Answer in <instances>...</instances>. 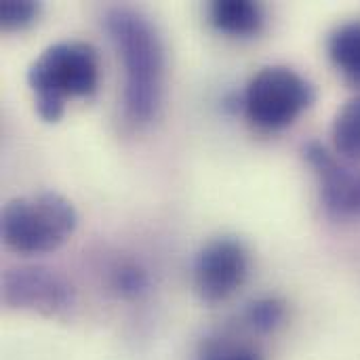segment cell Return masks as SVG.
<instances>
[{
  "instance_id": "obj_1",
  "label": "cell",
  "mask_w": 360,
  "mask_h": 360,
  "mask_svg": "<svg viewBox=\"0 0 360 360\" xmlns=\"http://www.w3.org/2000/svg\"><path fill=\"white\" fill-rule=\"evenodd\" d=\"M103 25L124 65V110L131 120L150 122L162 101V38L143 13L129 6L110 8Z\"/></svg>"
},
{
  "instance_id": "obj_2",
  "label": "cell",
  "mask_w": 360,
  "mask_h": 360,
  "mask_svg": "<svg viewBox=\"0 0 360 360\" xmlns=\"http://www.w3.org/2000/svg\"><path fill=\"white\" fill-rule=\"evenodd\" d=\"M27 82L42 120L57 122L72 97H89L99 84V57L95 46L63 40L46 46L30 65Z\"/></svg>"
},
{
  "instance_id": "obj_3",
  "label": "cell",
  "mask_w": 360,
  "mask_h": 360,
  "mask_svg": "<svg viewBox=\"0 0 360 360\" xmlns=\"http://www.w3.org/2000/svg\"><path fill=\"white\" fill-rule=\"evenodd\" d=\"M74 205L57 192L19 196L2 209V240L23 255H42L59 249L76 230Z\"/></svg>"
},
{
  "instance_id": "obj_4",
  "label": "cell",
  "mask_w": 360,
  "mask_h": 360,
  "mask_svg": "<svg viewBox=\"0 0 360 360\" xmlns=\"http://www.w3.org/2000/svg\"><path fill=\"white\" fill-rule=\"evenodd\" d=\"M314 101L312 84L287 65L259 70L245 89L247 118L264 131H281L293 124Z\"/></svg>"
},
{
  "instance_id": "obj_5",
  "label": "cell",
  "mask_w": 360,
  "mask_h": 360,
  "mask_svg": "<svg viewBox=\"0 0 360 360\" xmlns=\"http://www.w3.org/2000/svg\"><path fill=\"white\" fill-rule=\"evenodd\" d=\"M249 253L238 238L221 236L207 243L194 262V285L202 300H228L245 283Z\"/></svg>"
},
{
  "instance_id": "obj_6",
  "label": "cell",
  "mask_w": 360,
  "mask_h": 360,
  "mask_svg": "<svg viewBox=\"0 0 360 360\" xmlns=\"http://www.w3.org/2000/svg\"><path fill=\"white\" fill-rule=\"evenodd\" d=\"M2 297L8 306L59 314L74 304L70 283L46 268H13L2 276Z\"/></svg>"
},
{
  "instance_id": "obj_7",
  "label": "cell",
  "mask_w": 360,
  "mask_h": 360,
  "mask_svg": "<svg viewBox=\"0 0 360 360\" xmlns=\"http://www.w3.org/2000/svg\"><path fill=\"white\" fill-rule=\"evenodd\" d=\"M304 156L321 181L325 209L340 219L360 217V171L342 165L319 141H310L304 148Z\"/></svg>"
},
{
  "instance_id": "obj_8",
  "label": "cell",
  "mask_w": 360,
  "mask_h": 360,
  "mask_svg": "<svg viewBox=\"0 0 360 360\" xmlns=\"http://www.w3.org/2000/svg\"><path fill=\"white\" fill-rule=\"evenodd\" d=\"M211 23L230 36H255L264 25V8L249 0H215L209 6Z\"/></svg>"
},
{
  "instance_id": "obj_9",
  "label": "cell",
  "mask_w": 360,
  "mask_h": 360,
  "mask_svg": "<svg viewBox=\"0 0 360 360\" xmlns=\"http://www.w3.org/2000/svg\"><path fill=\"white\" fill-rule=\"evenodd\" d=\"M329 55L335 68L354 84H360V21L342 23L329 38Z\"/></svg>"
},
{
  "instance_id": "obj_10",
  "label": "cell",
  "mask_w": 360,
  "mask_h": 360,
  "mask_svg": "<svg viewBox=\"0 0 360 360\" xmlns=\"http://www.w3.org/2000/svg\"><path fill=\"white\" fill-rule=\"evenodd\" d=\"M333 143L340 154L360 160V95L338 112L333 122Z\"/></svg>"
},
{
  "instance_id": "obj_11",
  "label": "cell",
  "mask_w": 360,
  "mask_h": 360,
  "mask_svg": "<svg viewBox=\"0 0 360 360\" xmlns=\"http://www.w3.org/2000/svg\"><path fill=\"white\" fill-rule=\"evenodd\" d=\"M40 4L32 0H4L0 4V25L4 30H21L36 21Z\"/></svg>"
},
{
  "instance_id": "obj_12",
  "label": "cell",
  "mask_w": 360,
  "mask_h": 360,
  "mask_svg": "<svg viewBox=\"0 0 360 360\" xmlns=\"http://www.w3.org/2000/svg\"><path fill=\"white\" fill-rule=\"evenodd\" d=\"M114 285L122 295H139L141 291L148 289V274L139 266L127 264L116 270Z\"/></svg>"
},
{
  "instance_id": "obj_13",
  "label": "cell",
  "mask_w": 360,
  "mask_h": 360,
  "mask_svg": "<svg viewBox=\"0 0 360 360\" xmlns=\"http://www.w3.org/2000/svg\"><path fill=\"white\" fill-rule=\"evenodd\" d=\"M249 319L255 327L262 329H272L281 319H283V304L278 300H259L251 304L249 308Z\"/></svg>"
},
{
  "instance_id": "obj_14",
  "label": "cell",
  "mask_w": 360,
  "mask_h": 360,
  "mask_svg": "<svg viewBox=\"0 0 360 360\" xmlns=\"http://www.w3.org/2000/svg\"><path fill=\"white\" fill-rule=\"evenodd\" d=\"M202 360H262L257 352L245 348V346H232V344H217L211 346Z\"/></svg>"
}]
</instances>
